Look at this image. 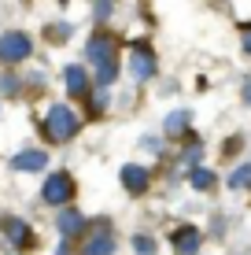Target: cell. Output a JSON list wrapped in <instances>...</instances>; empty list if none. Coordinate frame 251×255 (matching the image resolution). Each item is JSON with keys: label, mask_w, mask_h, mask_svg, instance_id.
Masks as SVG:
<instances>
[{"label": "cell", "mask_w": 251, "mask_h": 255, "mask_svg": "<svg viewBox=\"0 0 251 255\" xmlns=\"http://www.w3.org/2000/svg\"><path fill=\"white\" fill-rule=\"evenodd\" d=\"M78 129H82V119H78L67 104H52V108H48V115H45V137L52 140V144H67Z\"/></svg>", "instance_id": "6da1fadb"}, {"label": "cell", "mask_w": 251, "mask_h": 255, "mask_svg": "<svg viewBox=\"0 0 251 255\" xmlns=\"http://www.w3.org/2000/svg\"><path fill=\"white\" fill-rule=\"evenodd\" d=\"M30 52H33V41L22 30L0 33V63H22V59H30Z\"/></svg>", "instance_id": "7a4b0ae2"}, {"label": "cell", "mask_w": 251, "mask_h": 255, "mask_svg": "<svg viewBox=\"0 0 251 255\" xmlns=\"http://www.w3.org/2000/svg\"><path fill=\"white\" fill-rule=\"evenodd\" d=\"M41 196H45V204L52 207H63V204H71L74 200V178L71 174H52V178L45 181V189H41Z\"/></svg>", "instance_id": "3957f363"}, {"label": "cell", "mask_w": 251, "mask_h": 255, "mask_svg": "<svg viewBox=\"0 0 251 255\" xmlns=\"http://www.w3.org/2000/svg\"><path fill=\"white\" fill-rule=\"evenodd\" d=\"M85 59H89L92 67H103L115 59V37L111 33H92L89 41H85Z\"/></svg>", "instance_id": "277c9868"}, {"label": "cell", "mask_w": 251, "mask_h": 255, "mask_svg": "<svg viewBox=\"0 0 251 255\" xmlns=\"http://www.w3.org/2000/svg\"><path fill=\"white\" fill-rule=\"evenodd\" d=\"M129 70H133L137 82H148V78H155V56H152V48L137 45L133 56H129Z\"/></svg>", "instance_id": "5b68a950"}, {"label": "cell", "mask_w": 251, "mask_h": 255, "mask_svg": "<svg viewBox=\"0 0 251 255\" xmlns=\"http://www.w3.org/2000/svg\"><path fill=\"white\" fill-rule=\"evenodd\" d=\"M63 82H67V93H71V96H92V82H89V74H85L82 63L67 67L63 70Z\"/></svg>", "instance_id": "8992f818"}, {"label": "cell", "mask_w": 251, "mask_h": 255, "mask_svg": "<svg viewBox=\"0 0 251 255\" xmlns=\"http://www.w3.org/2000/svg\"><path fill=\"white\" fill-rule=\"evenodd\" d=\"M122 189L129 192V196H141L144 189H148V170L137 163H126L122 166Z\"/></svg>", "instance_id": "52a82bcc"}, {"label": "cell", "mask_w": 251, "mask_h": 255, "mask_svg": "<svg viewBox=\"0 0 251 255\" xmlns=\"http://www.w3.org/2000/svg\"><path fill=\"white\" fill-rule=\"evenodd\" d=\"M0 233H4L7 241L15 244V248L30 244V237H33V233H30V226H26L22 218H11V215H7V218H0Z\"/></svg>", "instance_id": "ba28073f"}, {"label": "cell", "mask_w": 251, "mask_h": 255, "mask_svg": "<svg viewBox=\"0 0 251 255\" xmlns=\"http://www.w3.org/2000/svg\"><path fill=\"white\" fill-rule=\"evenodd\" d=\"M82 255H115V233H111V230L92 233L89 241L82 244Z\"/></svg>", "instance_id": "9c48e42d"}, {"label": "cell", "mask_w": 251, "mask_h": 255, "mask_svg": "<svg viewBox=\"0 0 251 255\" xmlns=\"http://www.w3.org/2000/svg\"><path fill=\"white\" fill-rule=\"evenodd\" d=\"M196 248H200V230H196V226L174 230V252L177 255H196Z\"/></svg>", "instance_id": "30bf717a"}, {"label": "cell", "mask_w": 251, "mask_h": 255, "mask_svg": "<svg viewBox=\"0 0 251 255\" xmlns=\"http://www.w3.org/2000/svg\"><path fill=\"white\" fill-rule=\"evenodd\" d=\"M56 226H59V233H63L67 241H71V237H74L78 230H85V215H82V211H74V207H67V211H59Z\"/></svg>", "instance_id": "8fae6325"}, {"label": "cell", "mask_w": 251, "mask_h": 255, "mask_svg": "<svg viewBox=\"0 0 251 255\" xmlns=\"http://www.w3.org/2000/svg\"><path fill=\"white\" fill-rule=\"evenodd\" d=\"M45 163H48V155L45 152H19V155H15V159H11V166H15V170H45Z\"/></svg>", "instance_id": "7c38bea8"}, {"label": "cell", "mask_w": 251, "mask_h": 255, "mask_svg": "<svg viewBox=\"0 0 251 255\" xmlns=\"http://www.w3.org/2000/svg\"><path fill=\"white\" fill-rule=\"evenodd\" d=\"M188 119H192V115H188V111H170V115H167V133L181 137V133H185L188 126H192V122H188Z\"/></svg>", "instance_id": "4fadbf2b"}, {"label": "cell", "mask_w": 251, "mask_h": 255, "mask_svg": "<svg viewBox=\"0 0 251 255\" xmlns=\"http://www.w3.org/2000/svg\"><path fill=\"white\" fill-rule=\"evenodd\" d=\"M229 189H251V163L237 166V170L229 174Z\"/></svg>", "instance_id": "5bb4252c"}, {"label": "cell", "mask_w": 251, "mask_h": 255, "mask_svg": "<svg viewBox=\"0 0 251 255\" xmlns=\"http://www.w3.org/2000/svg\"><path fill=\"white\" fill-rule=\"evenodd\" d=\"M71 33H74V26H71V22H56V26H48V30H45V37L52 41V45H63Z\"/></svg>", "instance_id": "9a60e30c"}, {"label": "cell", "mask_w": 251, "mask_h": 255, "mask_svg": "<svg viewBox=\"0 0 251 255\" xmlns=\"http://www.w3.org/2000/svg\"><path fill=\"white\" fill-rule=\"evenodd\" d=\"M133 248H137V255H155V241H152L148 233H141V237L133 241Z\"/></svg>", "instance_id": "2e32d148"}, {"label": "cell", "mask_w": 251, "mask_h": 255, "mask_svg": "<svg viewBox=\"0 0 251 255\" xmlns=\"http://www.w3.org/2000/svg\"><path fill=\"white\" fill-rule=\"evenodd\" d=\"M192 185L196 189H211L214 185V174L211 170H192Z\"/></svg>", "instance_id": "e0dca14e"}, {"label": "cell", "mask_w": 251, "mask_h": 255, "mask_svg": "<svg viewBox=\"0 0 251 255\" xmlns=\"http://www.w3.org/2000/svg\"><path fill=\"white\" fill-rule=\"evenodd\" d=\"M240 45H244V52L251 56V22H248V26H240Z\"/></svg>", "instance_id": "ac0fdd59"}, {"label": "cell", "mask_w": 251, "mask_h": 255, "mask_svg": "<svg viewBox=\"0 0 251 255\" xmlns=\"http://www.w3.org/2000/svg\"><path fill=\"white\" fill-rule=\"evenodd\" d=\"M0 89H4V93H19V82H15L11 74H4V78H0Z\"/></svg>", "instance_id": "d6986e66"}, {"label": "cell", "mask_w": 251, "mask_h": 255, "mask_svg": "<svg viewBox=\"0 0 251 255\" xmlns=\"http://www.w3.org/2000/svg\"><path fill=\"white\" fill-rule=\"evenodd\" d=\"M107 15H111V0H100V4H96V19L103 22Z\"/></svg>", "instance_id": "ffe728a7"}, {"label": "cell", "mask_w": 251, "mask_h": 255, "mask_svg": "<svg viewBox=\"0 0 251 255\" xmlns=\"http://www.w3.org/2000/svg\"><path fill=\"white\" fill-rule=\"evenodd\" d=\"M244 104L251 108V74H248V82H244Z\"/></svg>", "instance_id": "44dd1931"}]
</instances>
